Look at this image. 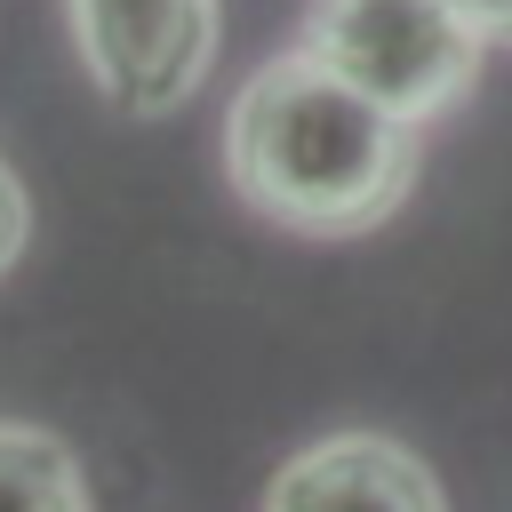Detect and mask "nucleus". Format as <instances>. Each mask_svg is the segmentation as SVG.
Returning a JSON list of instances; mask_svg holds the SVG:
<instances>
[{"mask_svg":"<svg viewBox=\"0 0 512 512\" xmlns=\"http://www.w3.org/2000/svg\"><path fill=\"white\" fill-rule=\"evenodd\" d=\"M224 176L256 216L312 240H352L416 192V128L288 48L232 96Z\"/></svg>","mask_w":512,"mask_h":512,"instance_id":"1","label":"nucleus"},{"mask_svg":"<svg viewBox=\"0 0 512 512\" xmlns=\"http://www.w3.org/2000/svg\"><path fill=\"white\" fill-rule=\"evenodd\" d=\"M480 48L488 40L448 0H320L304 24V56L408 128L472 96Z\"/></svg>","mask_w":512,"mask_h":512,"instance_id":"2","label":"nucleus"},{"mask_svg":"<svg viewBox=\"0 0 512 512\" xmlns=\"http://www.w3.org/2000/svg\"><path fill=\"white\" fill-rule=\"evenodd\" d=\"M96 96L128 120H160L200 96L216 64V0H64Z\"/></svg>","mask_w":512,"mask_h":512,"instance_id":"3","label":"nucleus"},{"mask_svg":"<svg viewBox=\"0 0 512 512\" xmlns=\"http://www.w3.org/2000/svg\"><path fill=\"white\" fill-rule=\"evenodd\" d=\"M264 512H448L416 448L384 432H328L272 472Z\"/></svg>","mask_w":512,"mask_h":512,"instance_id":"4","label":"nucleus"},{"mask_svg":"<svg viewBox=\"0 0 512 512\" xmlns=\"http://www.w3.org/2000/svg\"><path fill=\"white\" fill-rule=\"evenodd\" d=\"M0 512H96L80 456L40 424H0Z\"/></svg>","mask_w":512,"mask_h":512,"instance_id":"5","label":"nucleus"},{"mask_svg":"<svg viewBox=\"0 0 512 512\" xmlns=\"http://www.w3.org/2000/svg\"><path fill=\"white\" fill-rule=\"evenodd\" d=\"M24 240H32V200H24V184H16V168L0 160V272L24 256Z\"/></svg>","mask_w":512,"mask_h":512,"instance_id":"6","label":"nucleus"},{"mask_svg":"<svg viewBox=\"0 0 512 512\" xmlns=\"http://www.w3.org/2000/svg\"><path fill=\"white\" fill-rule=\"evenodd\" d=\"M448 8H456L488 48H512V0H448Z\"/></svg>","mask_w":512,"mask_h":512,"instance_id":"7","label":"nucleus"}]
</instances>
